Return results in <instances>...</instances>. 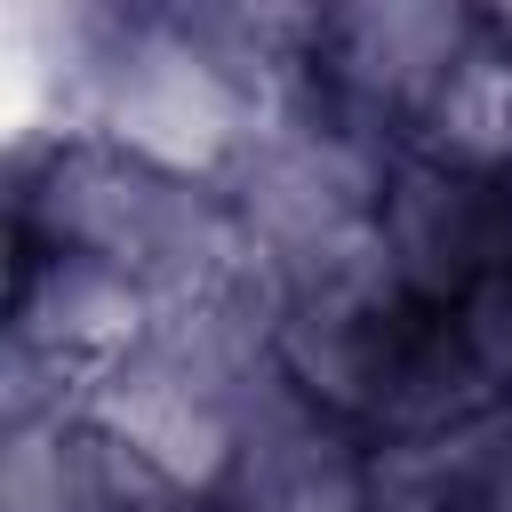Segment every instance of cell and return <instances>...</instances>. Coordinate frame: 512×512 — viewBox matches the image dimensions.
<instances>
[{
  "mask_svg": "<svg viewBox=\"0 0 512 512\" xmlns=\"http://www.w3.org/2000/svg\"><path fill=\"white\" fill-rule=\"evenodd\" d=\"M224 488L240 512H360L368 504L360 456L336 432H320V416H304V400L240 432Z\"/></svg>",
  "mask_w": 512,
  "mask_h": 512,
  "instance_id": "cell-4",
  "label": "cell"
},
{
  "mask_svg": "<svg viewBox=\"0 0 512 512\" xmlns=\"http://www.w3.org/2000/svg\"><path fill=\"white\" fill-rule=\"evenodd\" d=\"M16 336L32 352H48L64 376H88V392L144 352L152 336V296L136 272L104 264V256H48L32 272V288L16 296Z\"/></svg>",
  "mask_w": 512,
  "mask_h": 512,
  "instance_id": "cell-2",
  "label": "cell"
},
{
  "mask_svg": "<svg viewBox=\"0 0 512 512\" xmlns=\"http://www.w3.org/2000/svg\"><path fill=\"white\" fill-rule=\"evenodd\" d=\"M72 424H16L8 432V448H0V512H72Z\"/></svg>",
  "mask_w": 512,
  "mask_h": 512,
  "instance_id": "cell-7",
  "label": "cell"
},
{
  "mask_svg": "<svg viewBox=\"0 0 512 512\" xmlns=\"http://www.w3.org/2000/svg\"><path fill=\"white\" fill-rule=\"evenodd\" d=\"M336 40V72L368 96V104H424L448 88V72L472 48V24L456 8H424V0H384V8H344L328 24Z\"/></svg>",
  "mask_w": 512,
  "mask_h": 512,
  "instance_id": "cell-3",
  "label": "cell"
},
{
  "mask_svg": "<svg viewBox=\"0 0 512 512\" xmlns=\"http://www.w3.org/2000/svg\"><path fill=\"white\" fill-rule=\"evenodd\" d=\"M432 136L456 160H504L512 152V56L464 48L448 88L432 96Z\"/></svg>",
  "mask_w": 512,
  "mask_h": 512,
  "instance_id": "cell-6",
  "label": "cell"
},
{
  "mask_svg": "<svg viewBox=\"0 0 512 512\" xmlns=\"http://www.w3.org/2000/svg\"><path fill=\"white\" fill-rule=\"evenodd\" d=\"M80 424H96L104 440H120L136 464H152L168 488L200 496V488H224L232 480V456H240V424L192 384L176 376L168 360L152 352H128L88 400H80Z\"/></svg>",
  "mask_w": 512,
  "mask_h": 512,
  "instance_id": "cell-1",
  "label": "cell"
},
{
  "mask_svg": "<svg viewBox=\"0 0 512 512\" xmlns=\"http://www.w3.org/2000/svg\"><path fill=\"white\" fill-rule=\"evenodd\" d=\"M384 248L400 264V280H424V288H448L456 256H464V200L440 168H408L392 192H384Z\"/></svg>",
  "mask_w": 512,
  "mask_h": 512,
  "instance_id": "cell-5",
  "label": "cell"
},
{
  "mask_svg": "<svg viewBox=\"0 0 512 512\" xmlns=\"http://www.w3.org/2000/svg\"><path fill=\"white\" fill-rule=\"evenodd\" d=\"M496 32H504V40H512V8H504V16H496Z\"/></svg>",
  "mask_w": 512,
  "mask_h": 512,
  "instance_id": "cell-8",
  "label": "cell"
}]
</instances>
